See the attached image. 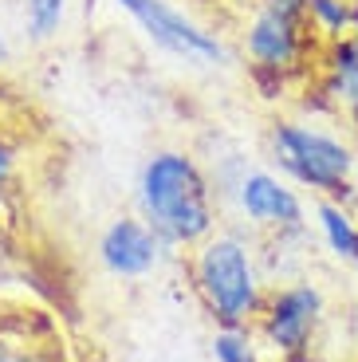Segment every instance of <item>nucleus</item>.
Returning <instances> with one entry per match:
<instances>
[{
    "instance_id": "nucleus-8",
    "label": "nucleus",
    "mask_w": 358,
    "mask_h": 362,
    "mask_svg": "<svg viewBox=\"0 0 358 362\" xmlns=\"http://www.w3.org/2000/svg\"><path fill=\"white\" fill-rule=\"evenodd\" d=\"M319 225H323V236H327V245L335 252L347 256V260H358V228L347 217V209L335 205V201H319Z\"/></svg>"
},
{
    "instance_id": "nucleus-3",
    "label": "nucleus",
    "mask_w": 358,
    "mask_h": 362,
    "mask_svg": "<svg viewBox=\"0 0 358 362\" xmlns=\"http://www.w3.org/2000/svg\"><path fill=\"white\" fill-rule=\"evenodd\" d=\"M115 4L138 20V28H142L161 52L178 55L185 64L213 67V64H224V59H229L221 40H216L213 32H205L201 24H193L185 12H178L170 0H115Z\"/></svg>"
},
{
    "instance_id": "nucleus-5",
    "label": "nucleus",
    "mask_w": 358,
    "mask_h": 362,
    "mask_svg": "<svg viewBox=\"0 0 358 362\" xmlns=\"http://www.w3.org/2000/svg\"><path fill=\"white\" fill-rule=\"evenodd\" d=\"M319 315V291L315 288H287L276 296L268 315V339L279 351L296 354L304 351L307 335H311V323Z\"/></svg>"
},
{
    "instance_id": "nucleus-1",
    "label": "nucleus",
    "mask_w": 358,
    "mask_h": 362,
    "mask_svg": "<svg viewBox=\"0 0 358 362\" xmlns=\"http://www.w3.org/2000/svg\"><path fill=\"white\" fill-rule=\"evenodd\" d=\"M142 205L150 213L154 228L170 240H197L213 225L209 189L197 162L178 150H161L142 170Z\"/></svg>"
},
{
    "instance_id": "nucleus-13",
    "label": "nucleus",
    "mask_w": 358,
    "mask_h": 362,
    "mask_svg": "<svg viewBox=\"0 0 358 362\" xmlns=\"http://www.w3.org/2000/svg\"><path fill=\"white\" fill-rule=\"evenodd\" d=\"M8 173H12V154H8V146L0 142V185L8 181Z\"/></svg>"
},
{
    "instance_id": "nucleus-6",
    "label": "nucleus",
    "mask_w": 358,
    "mask_h": 362,
    "mask_svg": "<svg viewBox=\"0 0 358 362\" xmlns=\"http://www.w3.org/2000/svg\"><path fill=\"white\" fill-rule=\"evenodd\" d=\"M241 209L252 221H268V225H299L304 217L299 197L272 173H248L241 181Z\"/></svg>"
},
{
    "instance_id": "nucleus-2",
    "label": "nucleus",
    "mask_w": 358,
    "mask_h": 362,
    "mask_svg": "<svg viewBox=\"0 0 358 362\" xmlns=\"http://www.w3.org/2000/svg\"><path fill=\"white\" fill-rule=\"evenodd\" d=\"M272 150L276 162L304 185L331 197H347L350 193V170H354V154L339 138L323 134V130L299 127V122H279L272 130Z\"/></svg>"
},
{
    "instance_id": "nucleus-11",
    "label": "nucleus",
    "mask_w": 358,
    "mask_h": 362,
    "mask_svg": "<svg viewBox=\"0 0 358 362\" xmlns=\"http://www.w3.org/2000/svg\"><path fill=\"white\" fill-rule=\"evenodd\" d=\"M213 354L216 362H260L256 351L248 346V339H241L236 331H224V335L213 339Z\"/></svg>"
},
{
    "instance_id": "nucleus-4",
    "label": "nucleus",
    "mask_w": 358,
    "mask_h": 362,
    "mask_svg": "<svg viewBox=\"0 0 358 362\" xmlns=\"http://www.w3.org/2000/svg\"><path fill=\"white\" fill-rule=\"evenodd\" d=\"M197 280H201V291L213 303L221 323L236 327L256 308V276H252L248 252L236 240H213V245H205V252L197 260Z\"/></svg>"
},
{
    "instance_id": "nucleus-15",
    "label": "nucleus",
    "mask_w": 358,
    "mask_h": 362,
    "mask_svg": "<svg viewBox=\"0 0 358 362\" xmlns=\"http://www.w3.org/2000/svg\"><path fill=\"white\" fill-rule=\"evenodd\" d=\"M350 115H354V130H358V103H354V107H350Z\"/></svg>"
},
{
    "instance_id": "nucleus-10",
    "label": "nucleus",
    "mask_w": 358,
    "mask_h": 362,
    "mask_svg": "<svg viewBox=\"0 0 358 362\" xmlns=\"http://www.w3.org/2000/svg\"><path fill=\"white\" fill-rule=\"evenodd\" d=\"M307 16L331 36H342L347 28H354V8L347 0H307Z\"/></svg>"
},
{
    "instance_id": "nucleus-7",
    "label": "nucleus",
    "mask_w": 358,
    "mask_h": 362,
    "mask_svg": "<svg viewBox=\"0 0 358 362\" xmlns=\"http://www.w3.org/2000/svg\"><path fill=\"white\" fill-rule=\"evenodd\" d=\"M103 264L118 276H142L154 264V236L138 221H118L103 236Z\"/></svg>"
},
{
    "instance_id": "nucleus-14",
    "label": "nucleus",
    "mask_w": 358,
    "mask_h": 362,
    "mask_svg": "<svg viewBox=\"0 0 358 362\" xmlns=\"http://www.w3.org/2000/svg\"><path fill=\"white\" fill-rule=\"evenodd\" d=\"M8 59V44H4V36H0V64Z\"/></svg>"
},
{
    "instance_id": "nucleus-12",
    "label": "nucleus",
    "mask_w": 358,
    "mask_h": 362,
    "mask_svg": "<svg viewBox=\"0 0 358 362\" xmlns=\"http://www.w3.org/2000/svg\"><path fill=\"white\" fill-rule=\"evenodd\" d=\"M0 362H36V358H32V351H20L16 343H4L0 339Z\"/></svg>"
},
{
    "instance_id": "nucleus-9",
    "label": "nucleus",
    "mask_w": 358,
    "mask_h": 362,
    "mask_svg": "<svg viewBox=\"0 0 358 362\" xmlns=\"http://www.w3.org/2000/svg\"><path fill=\"white\" fill-rule=\"evenodd\" d=\"M63 8H67V0H24V20L32 40H47L59 32Z\"/></svg>"
}]
</instances>
